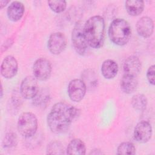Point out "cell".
I'll return each instance as SVG.
<instances>
[{"mask_svg": "<svg viewBox=\"0 0 155 155\" xmlns=\"http://www.w3.org/2000/svg\"><path fill=\"white\" fill-rule=\"evenodd\" d=\"M132 107L137 111H143L145 109L148 101L146 96L142 94L134 95L131 100Z\"/></svg>", "mask_w": 155, "mask_h": 155, "instance_id": "obj_19", "label": "cell"}, {"mask_svg": "<svg viewBox=\"0 0 155 155\" xmlns=\"http://www.w3.org/2000/svg\"><path fill=\"white\" fill-rule=\"evenodd\" d=\"M136 148L133 143L124 142L120 143L117 149V154H134Z\"/></svg>", "mask_w": 155, "mask_h": 155, "instance_id": "obj_20", "label": "cell"}, {"mask_svg": "<svg viewBox=\"0 0 155 155\" xmlns=\"http://www.w3.org/2000/svg\"><path fill=\"white\" fill-rule=\"evenodd\" d=\"M66 151L67 154L84 155L86 153V147L82 140L74 139L68 143Z\"/></svg>", "mask_w": 155, "mask_h": 155, "instance_id": "obj_17", "label": "cell"}, {"mask_svg": "<svg viewBox=\"0 0 155 155\" xmlns=\"http://www.w3.org/2000/svg\"><path fill=\"white\" fill-rule=\"evenodd\" d=\"M48 4L51 10L57 13L63 12L67 7V2L64 0L49 1Z\"/></svg>", "mask_w": 155, "mask_h": 155, "instance_id": "obj_22", "label": "cell"}, {"mask_svg": "<svg viewBox=\"0 0 155 155\" xmlns=\"http://www.w3.org/2000/svg\"><path fill=\"white\" fill-rule=\"evenodd\" d=\"M123 68L124 74L137 76L141 70L140 61L136 56H130L125 60Z\"/></svg>", "mask_w": 155, "mask_h": 155, "instance_id": "obj_13", "label": "cell"}, {"mask_svg": "<svg viewBox=\"0 0 155 155\" xmlns=\"http://www.w3.org/2000/svg\"><path fill=\"white\" fill-rule=\"evenodd\" d=\"M48 97H49L48 94L44 93L42 91L41 93H39V91H38L37 95L33 98L35 105H39L43 103L44 104L45 102H47L46 101L48 99Z\"/></svg>", "mask_w": 155, "mask_h": 155, "instance_id": "obj_24", "label": "cell"}, {"mask_svg": "<svg viewBox=\"0 0 155 155\" xmlns=\"http://www.w3.org/2000/svg\"><path fill=\"white\" fill-rule=\"evenodd\" d=\"M24 10V4L19 1H15L8 5L7 10V15L10 21L16 22L22 18Z\"/></svg>", "mask_w": 155, "mask_h": 155, "instance_id": "obj_14", "label": "cell"}, {"mask_svg": "<svg viewBox=\"0 0 155 155\" xmlns=\"http://www.w3.org/2000/svg\"><path fill=\"white\" fill-rule=\"evenodd\" d=\"M18 70V64L15 57L8 55L2 61L1 65V75L5 79H11L14 77Z\"/></svg>", "mask_w": 155, "mask_h": 155, "instance_id": "obj_11", "label": "cell"}, {"mask_svg": "<svg viewBox=\"0 0 155 155\" xmlns=\"http://www.w3.org/2000/svg\"><path fill=\"white\" fill-rule=\"evenodd\" d=\"M131 27L129 23L124 19H115L109 27V38L116 45L122 46L127 44L131 38Z\"/></svg>", "mask_w": 155, "mask_h": 155, "instance_id": "obj_3", "label": "cell"}, {"mask_svg": "<svg viewBox=\"0 0 155 155\" xmlns=\"http://www.w3.org/2000/svg\"><path fill=\"white\" fill-rule=\"evenodd\" d=\"M71 40L76 51L83 55L87 50L88 44L84 32V25L80 22H78L73 29Z\"/></svg>", "mask_w": 155, "mask_h": 155, "instance_id": "obj_5", "label": "cell"}, {"mask_svg": "<svg viewBox=\"0 0 155 155\" xmlns=\"http://www.w3.org/2000/svg\"><path fill=\"white\" fill-rule=\"evenodd\" d=\"M51 65L50 61L45 58H39L34 63L33 73L34 76L39 81H46L51 75Z\"/></svg>", "mask_w": 155, "mask_h": 155, "instance_id": "obj_6", "label": "cell"}, {"mask_svg": "<svg viewBox=\"0 0 155 155\" xmlns=\"http://www.w3.org/2000/svg\"><path fill=\"white\" fill-rule=\"evenodd\" d=\"M87 86L84 82L79 79L71 80L68 85L67 91L70 99L74 102L81 101L85 95Z\"/></svg>", "mask_w": 155, "mask_h": 155, "instance_id": "obj_8", "label": "cell"}, {"mask_svg": "<svg viewBox=\"0 0 155 155\" xmlns=\"http://www.w3.org/2000/svg\"><path fill=\"white\" fill-rule=\"evenodd\" d=\"M39 91L37 79L33 76H28L25 78L20 86L21 96L27 99H33Z\"/></svg>", "mask_w": 155, "mask_h": 155, "instance_id": "obj_7", "label": "cell"}, {"mask_svg": "<svg viewBox=\"0 0 155 155\" xmlns=\"http://www.w3.org/2000/svg\"><path fill=\"white\" fill-rule=\"evenodd\" d=\"M103 154V153L98 149H95V150H91V151L90 153V154Z\"/></svg>", "mask_w": 155, "mask_h": 155, "instance_id": "obj_26", "label": "cell"}, {"mask_svg": "<svg viewBox=\"0 0 155 155\" xmlns=\"http://www.w3.org/2000/svg\"><path fill=\"white\" fill-rule=\"evenodd\" d=\"M127 13L133 16L140 15L144 8V2L141 0H128L125 2Z\"/></svg>", "mask_w": 155, "mask_h": 155, "instance_id": "obj_18", "label": "cell"}, {"mask_svg": "<svg viewBox=\"0 0 155 155\" xmlns=\"http://www.w3.org/2000/svg\"><path fill=\"white\" fill-rule=\"evenodd\" d=\"M67 45V39L61 32H55L50 35L48 40V48L53 54L61 53Z\"/></svg>", "mask_w": 155, "mask_h": 155, "instance_id": "obj_9", "label": "cell"}, {"mask_svg": "<svg viewBox=\"0 0 155 155\" xmlns=\"http://www.w3.org/2000/svg\"><path fill=\"white\" fill-rule=\"evenodd\" d=\"M136 28L139 36L145 38H149L154 31L153 21L150 17L143 16L137 21Z\"/></svg>", "mask_w": 155, "mask_h": 155, "instance_id": "obj_12", "label": "cell"}, {"mask_svg": "<svg viewBox=\"0 0 155 155\" xmlns=\"http://www.w3.org/2000/svg\"><path fill=\"white\" fill-rule=\"evenodd\" d=\"M154 73H155V66L154 65H151L147 72V78L150 84L154 85L155 84L154 80Z\"/></svg>", "mask_w": 155, "mask_h": 155, "instance_id": "obj_25", "label": "cell"}, {"mask_svg": "<svg viewBox=\"0 0 155 155\" xmlns=\"http://www.w3.org/2000/svg\"><path fill=\"white\" fill-rule=\"evenodd\" d=\"M84 32L88 45L94 48L101 47L105 37L104 19L101 16L90 18L84 25Z\"/></svg>", "mask_w": 155, "mask_h": 155, "instance_id": "obj_2", "label": "cell"}, {"mask_svg": "<svg viewBox=\"0 0 155 155\" xmlns=\"http://www.w3.org/2000/svg\"><path fill=\"white\" fill-rule=\"evenodd\" d=\"M38 119L30 112L21 114L18 118L17 128L19 134L24 137H31L35 134L38 129Z\"/></svg>", "mask_w": 155, "mask_h": 155, "instance_id": "obj_4", "label": "cell"}, {"mask_svg": "<svg viewBox=\"0 0 155 155\" xmlns=\"http://www.w3.org/2000/svg\"><path fill=\"white\" fill-rule=\"evenodd\" d=\"M8 2H10L9 1H0V6H1V8H2L3 7H4Z\"/></svg>", "mask_w": 155, "mask_h": 155, "instance_id": "obj_27", "label": "cell"}, {"mask_svg": "<svg viewBox=\"0 0 155 155\" xmlns=\"http://www.w3.org/2000/svg\"><path fill=\"white\" fill-rule=\"evenodd\" d=\"M78 113V110L69 104L62 102L55 104L47 116V124L50 130L56 134L65 133Z\"/></svg>", "mask_w": 155, "mask_h": 155, "instance_id": "obj_1", "label": "cell"}, {"mask_svg": "<svg viewBox=\"0 0 155 155\" xmlns=\"http://www.w3.org/2000/svg\"><path fill=\"white\" fill-rule=\"evenodd\" d=\"M118 72V65L113 60L107 59L104 61L101 66V73L105 79L114 78Z\"/></svg>", "mask_w": 155, "mask_h": 155, "instance_id": "obj_16", "label": "cell"}, {"mask_svg": "<svg viewBox=\"0 0 155 155\" xmlns=\"http://www.w3.org/2000/svg\"><path fill=\"white\" fill-rule=\"evenodd\" d=\"M64 151L62 144L56 140L50 142L47 148V153L48 154H64Z\"/></svg>", "mask_w": 155, "mask_h": 155, "instance_id": "obj_21", "label": "cell"}, {"mask_svg": "<svg viewBox=\"0 0 155 155\" xmlns=\"http://www.w3.org/2000/svg\"><path fill=\"white\" fill-rule=\"evenodd\" d=\"M137 84V76L124 74L120 81V88L124 93L130 94L136 90Z\"/></svg>", "mask_w": 155, "mask_h": 155, "instance_id": "obj_15", "label": "cell"}, {"mask_svg": "<svg viewBox=\"0 0 155 155\" xmlns=\"http://www.w3.org/2000/svg\"><path fill=\"white\" fill-rule=\"evenodd\" d=\"M17 144V136L13 133H8L3 140V146L5 148H11Z\"/></svg>", "mask_w": 155, "mask_h": 155, "instance_id": "obj_23", "label": "cell"}, {"mask_svg": "<svg viewBox=\"0 0 155 155\" xmlns=\"http://www.w3.org/2000/svg\"><path fill=\"white\" fill-rule=\"evenodd\" d=\"M134 138L139 143H146L152 136V127L150 122L142 120L137 124L134 129Z\"/></svg>", "mask_w": 155, "mask_h": 155, "instance_id": "obj_10", "label": "cell"}]
</instances>
